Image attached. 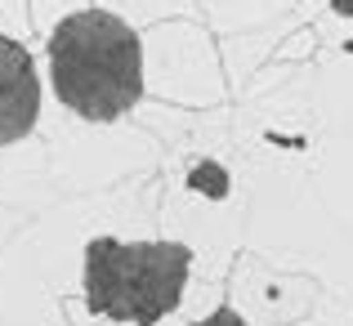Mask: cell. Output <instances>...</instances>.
Masks as SVG:
<instances>
[{"label":"cell","mask_w":353,"mask_h":326,"mask_svg":"<svg viewBox=\"0 0 353 326\" xmlns=\"http://www.w3.org/2000/svg\"><path fill=\"white\" fill-rule=\"evenodd\" d=\"M54 94L85 121H117L143 94V50L130 23L108 9H81L50 36Z\"/></svg>","instance_id":"6da1fadb"},{"label":"cell","mask_w":353,"mask_h":326,"mask_svg":"<svg viewBox=\"0 0 353 326\" xmlns=\"http://www.w3.org/2000/svg\"><path fill=\"white\" fill-rule=\"evenodd\" d=\"M192 250L179 241H117L85 246V304L112 322L157 326L188 286Z\"/></svg>","instance_id":"7a4b0ae2"},{"label":"cell","mask_w":353,"mask_h":326,"mask_svg":"<svg viewBox=\"0 0 353 326\" xmlns=\"http://www.w3.org/2000/svg\"><path fill=\"white\" fill-rule=\"evenodd\" d=\"M41 112V81H36L32 54L18 41L0 36V147L23 139Z\"/></svg>","instance_id":"3957f363"},{"label":"cell","mask_w":353,"mask_h":326,"mask_svg":"<svg viewBox=\"0 0 353 326\" xmlns=\"http://www.w3.org/2000/svg\"><path fill=\"white\" fill-rule=\"evenodd\" d=\"M188 183H192V188H206L210 197H224V192H228V174L219 170L215 161H201L197 170L188 174Z\"/></svg>","instance_id":"277c9868"},{"label":"cell","mask_w":353,"mask_h":326,"mask_svg":"<svg viewBox=\"0 0 353 326\" xmlns=\"http://www.w3.org/2000/svg\"><path fill=\"white\" fill-rule=\"evenodd\" d=\"M192 326H246V318H241V313H233V309H219L215 318H206V322H192Z\"/></svg>","instance_id":"5b68a950"},{"label":"cell","mask_w":353,"mask_h":326,"mask_svg":"<svg viewBox=\"0 0 353 326\" xmlns=\"http://www.w3.org/2000/svg\"><path fill=\"white\" fill-rule=\"evenodd\" d=\"M331 9H336L340 18H353V0H331Z\"/></svg>","instance_id":"8992f818"}]
</instances>
